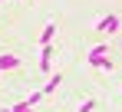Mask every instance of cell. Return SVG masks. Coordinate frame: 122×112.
I'll return each instance as SVG.
<instances>
[{
  "instance_id": "cell-2",
  "label": "cell",
  "mask_w": 122,
  "mask_h": 112,
  "mask_svg": "<svg viewBox=\"0 0 122 112\" xmlns=\"http://www.w3.org/2000/svg\"><path fill=\"white\" fill-rule=\"evenodd\" d=\"M53 56H56V50H53V43H46V46H40V73L50 76L53 73Z\"/></svg>"
},
{
  "instance_id": "cell-9",
  "label": "cell",
  "mask_w": 122,
  "mask_h": 112,
  "mask_svg": "<svg viewBox=\"0 0 122 112\" xmlns=\"http://www.w3.org/2000/svg\"><path fill=\"white\" fill-rule=\"evenodd\" d=\"M92 109H96V102H92V99H82V102H79V112H92Z\"/></svg>"
},
{
  "instance_id": "cell-4",
  "label": "cell",
  "mask_w": 122,
  "mask_h": 112,
  "mask_svg": "<svg viewBox=\"0 0 122 112\" xmlns=\"http://www.w3.org/2000/svg\"><path fill=\"white\" fill-rule=\"evenodd\" d=\"M17 66H20V56L17 53H0V76L7 69H17Z\"/></svg>"
},
{
  "instance_id": "cell-7",
  "label": "cell",
  "mask_w": 122,
  "mask_h": 112,
  "mask_svg": "<svg viewBox=\"0 0 122 112\" xmlns=\"http://www.w3.org/2000/svg\"><path fill=\"white\" fill-rule=\"evenodd\" d=\"M0 112H33V106H30V102L23 99V102H17V106H3Z\"/></svg>"
},
{
  "instance_id": "cell-1",
  "label": "cell",
  "mask_w": 122,
  "mask_h": 112,
  "mask_svg": "<svg viewBox=\"0 0 122 112\" xmlns=\"http://www.w3.org/2000/svg\"><path fill=\"white\" fill-rule=\"evenodd\" d=\"M86 63H89V66H96V69H116V59H112V56L96 53V50H89V53H86Z\"/></svg>"
},
{
  "instance_id": "cell-5",
  "label": "cell",
  "mask_w": 122,
  "mask_h": 112,
  "mask_svg": "<svg viewBox=\"0 0 122 112\" xmlns=\"http://www.w3.org/2000/svg\"><path fill=\"white\" fill-rule=\"evenodd\" d=\"M60 82H63V73H50V76H46V86H43V96L56 92V89H60Z\"/></svg>"
},
{
  "instance_id": "cell-6",
  "label": "cell",
  "mask_w": 122,
  "mask_h": 112,
  "mask_svg": "<svg viewBox=\"0 0 122 112\" xmlns=\"http://www.w3.org/2000/svg\"><path fill=\"white\" fill-rule=\"evenodd\" d=\"M56 26H60V23H46V26H43V33H40V46L53 43V36H56Z\"/></svg>"
},
{
  "instance_id": "cell-3",
  "label": "cell",
  "mask_w": 122,
  "mask_h": 112,
  "mask_svg": "<svg viewBox=\"0 0 122 112\" xmlns=\"http://www.w3.org/2000/svg\"><path fill=\"white\" fill-rule=\"evenodd\" d=\"M119 17H116V13H106V17L99 20V23H96V30H99V33H106V36H112V33H119Z\"/></svg>"
},
{
  "instance_id": "cell-8",
  "label": "cell",
  "mask_w": 122,
  "mask_h": 112,
  "mask_svg": "<svg viewBox=\"0 0 122 112\" xmlns=\"http://www.w3.org/2000/svg\"><path fill=\"white\" fill-rule=\"evenodd\" d=\"M40 99H43V89H40V92H30V96H26V102H30V106H33V109H36V106H40Z\"/></svg>"
}]
</instances>
